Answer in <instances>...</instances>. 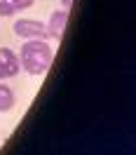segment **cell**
I'll return each mask as SVG.
<instances>
[{
	"mask_svg": "<svg viewBox=\"0 0 136 155\" xmlns=\"http://www.w3.org/2000/svg\"><path fill=\"white\" fill-rule=\"evenodd\" d=\"M17 57L19 66L28 75H45L54 61V49L47 45V40H24Z\"/></svg>",
	"mask_w": 136,
	"mask_h": 155,
	"instance_id": "6da1fadb",
	"label": "cell"
},
{
	"mask_svg": "<svg viewBox=\"0 0 136 155\" xmlns=\"http://www.w3.org/2000/svg\"><path fill=\"white\" fill-rule=\"evenodd\" d=\"M12 31L21 40H47V28L38 19H17Z\"/></svg>",
	"mask_w": 136,
	"mask_h": 155,
	"instance_id": "7a4b0ae2",
	"label": "cell"
},
{
	"mask_svg": "<svg viewBox=\"0 0 136 155\" xmlns=\"http://www.w3.org/2000/svg\"><path fill=\"white\" fill-rule=\"evenodd\" d=\"M19 57L10 47H0V80H10L19 73Z\"/></svg>",
	"mask_w": 136,
	"mask_h": 155,
	"instance_id": "3957f363",
	"label": "cell"
},
{
	"mask_svg": "<svg viewBox=\"0 0 136 155\" xmlns=\"http://www.w3.org/2000/svg\"><path fill=\"white\" fill-rule=\"evenodd\" d=\"M66 24H68V10L52 12L49 21L45 24V28H47V38L61 40V38H63V31H66Z\"/></svg>",
	"mask_w": 136,
	"mask_h": 155,
	"instance_id": "277c9868",
	"label": "cell"
},
{
	"mask_svg": "<svg viewBox=\"0 0 136 155\" xmlns=\"http://www.w3.org/2000/svg\"><path fill=\"white\" fill-rule=\"evenodd\" d=\"M14 104H17V97H14L12 87H7L0 80V113H10L12 108H14Z\"/></svg>",
	"mask_w": 136,
	"mask_h": 155,
	"instance_id": "5b68a950",
	"label": "cell"
},
{
	"mask_svg": "<svg viewBox=\"0 0 136 155\" xmlns=\"http://www.w3.org/2000/svg\"><path fill=\"white\" fill-rule=\"evenodd\" d=\"M17 14V7L12 5V0H0V17H14Z\"/></svg>",
	"mask_w": 136,
	"mask_h": 155,
	"instance_id": "8992f818",
	"label": "cell"
},
{
	"mask_svg": "<svg viewBox=\"0 0 136 155\" xmlns=\"http://www.w3.org/2000/svg\"><path fill=\"white\" fill-rule=\"evenodd\" d=\"M12 5H14L17 12H19V10H28V7H33L35 0H12Z\"/></svg>",
	"mask_w": 136,
	"mask_h": 155,
	"instance_id": "52a82bcc",
	"label": "cell"
},
{
	"mask_svg": "<svg viewBox=\"0 0 136 155\" xmlns=\"http://www.w3.org/2000/svg\"><path fill=\"white\" fill-rule=\"evenodd\" d=\"M61 2V10H68L70 12V5H73V0H59Z\"/></svg>",
	"mask_w": 136,
	"mask_h": 155,
	"instance_id": "ba28073f",
	"label": "cell"
}]
</instances>
